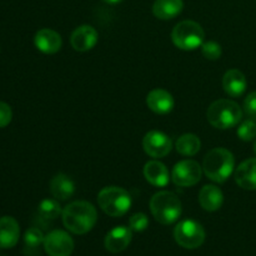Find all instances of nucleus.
I'll use <instances>...</instances> for the list:
<instances>
[{"mask_svg":"<svg viewBox=\"0 0 256 256\" xmlns=\"http://www.w3.org/2000/svg\"><path fill=\"white\" fill-rule=\"evenodd\" d=\"M148 225H149V219H148V216L144 212H136L129 220V228L132 232H144L148 228Z\"/></svg>","mask_w":256,"mask_h":256,"instance_id":"obj_27","label":"nucleus"},{"mask_svg":"<svg viewBox=\"0 0 256 256\" xmlns=\"http://www.w3.org/2000/svg\"><path fill=\"white\" fill-rule=\"evenodd\" d=\"M202 142L200 139L195 134H184L176 140L175 142V148L179 154L184 155V156H192L196 154L200 150Z\"/></svg>","mask_w":256,"mask_h":256,"instance_id":"obj_22","label":"nucleus"},{"mask_svg":"<svg viewBox=\"0 0 256 256\" xmlns=\"http://www.w3.org/2000/svg\"><path fill=\"white\" fill-rule=\"evenodd\" d=\"M34 44L44 54H55L62 49V36L52 29H40L34 36Z\"/></svg>","mask_w":256,"mask_h":256,"instance_id":"obj_13","label":"nucleus"},{"mask_svg":"<svg viewBox=\"0 0 256 256\" xmlns=\"http://www.w3.org/2000/svg\"><path fill=\"white\" fill-rule=\"evenodd\" d=\"M202 52L208 60H218L222 56V46L216 42H206L202 45Z\"/></svg>","mask_w":256,"mask_h":256,"instance_id":"obj_26","label":"nucleus"},{"mask_svg":"<svg viewBox=\"0 0 256 256\" xmlns=\"http://www.w3.org/2000/svg\"><path fill=\"white\" fill-rule=\"evenodd\" d=\"M174 98L164 89H154L148 94L146 105L155 114H168L174 109Z\"/></svg>","mask_w":256,"mask_h":256,"instance_id":"obj_14","label":"nucleus"},{"mask_svg":"<svg viewBox=\"0 0 256 256\" xmlns=\"http://www.w3.org/2000/svg\"><path fill=\"white\" fill-rule=\"evenodd\" d=\"M174 238L184 249H198L205 242V230L195 220H184L175 226Z\"/></svg>","mask_w":256,"mask_h":256,"instance_id":"obj_7","label":"nucleus"},{"mask_svg":"<svg viewBox=\"0 0 256 256\" xmlns=\"http://www.w3.org/2000/svg\"><path fill=\"white\" fill-rule=\"evenodd\" d=\"M205 32L202 25L192 20H184L175 25L172 39L175 46L182 50H195L204 44Z\"/></svg>","mask_w":256,"mask_h":256,"instance_id":"obj_6","label":"nucleus"},{"mask_svg":"<svg viewBox=\"0 0 256 256\" xmlns=\"http://www.w3.org/2000/svg\"><path fill=\"white\" fill-rule=\"evenodd\" d=\"M44 234L40 229L38 228H30L25 232L24 235V242L25 246L30 250H35L40 246L42 244H44Z\"/></svg>","mask_w":256,"mask_h":256,"instance_id":"obj_24","label":"nucleus"},{"mask_svg":"<svg viewBox=\"0 0 256 256\" xmlns=\"http://www.w3.org/2000/svg\"><path fill=\"white\" fill-rule=\"evenodd\" d=\"M44 249L49 256H70L74 250V240L64 230H52L45 236Z\"/></svg>","mask_w":256,"mask_h":256,"instance_id":"obj_9","label":"nucleus"},{"mask_svg":"<svg viewBox=\"0 0 256 256\" xmlns=\"http://www.w3.org/2000/svg\"><path fill=\"white\" fill-rule=\"evenodd\" d=\"M244 112L248 116L256 120V92H250L244 100Z\"/></svg>","mask_w":256,"mask_h":256,"instance_id":"obj_29","label":"nucleus"},{"mask_svg":"<svg viewBox=\"0 0 256 256\" xmlns=\"http://www.w3.org/2000/svg\"><path fill=\"white\" fill-rule=\"evenodd\" d=\"M142 148L149 156L158 159L166 156L172 152V139L164 132L152 130L145 134L142 139Z\"/></svg>","mask_w":256,"mask_h":256,"instance_id":"obj_10","label":"nucleus"},{"mask_svg":"<svg viewBox=\"0 0 256 256\" xmlns=\"http://www.w3.org/2000/svg\"><path fill=\"white\" fill-rule=\"evenodd\" d=\"M254 152H255V154H256V140H255V144H254Z\"/></svg>","mask_w":256,"mask_h":256,"instance_id":"obj_31","label":"nucleus"},{"mask_svg":"<svg viewBox=\"0 0 256 256\" xmlns=\"http://www.w3.org/2000/svg\"><path fill=\"white\" fill-rule=\"evenodd\" d=\"M12 119V110L9 104L0 102V129L8 126Z\"/></svg>","mask_w":256,"mask_h":256,"instance_id":"obj_28","label":"nucleus"},{"mask_svg":"<svg viewBox=\"0 0 256 256\" xmlns=\"http://www.w3.org/2000/svg\"><path fill=\"white\" fill-rule=\"evenodd\" d=\"M246 86V78L240 70L230 69L225 72L224 78H222V88L228 95L232 98L240 96L245 92Z\"/></svg>","mask_w":256,"mask_h":256,"instance_id":"obj_17","label":"nucleus"},{"mask_svg":"<svg viewBox=\"0 0 256 256\" xmlns=\"http://www.w3.org/2000/svg\"><path fill=\"white\" fill-rule=\"evenodd\" d=\"M238 136L242 142H252L254 138H256V122L255 119H246L239 125L238 128Z\"/></svg>","mask_w":256,"mask_h":256,"instance_id":"obj_25","label":"nucleus"},{"mask_svg":"<svg viewBox=\"0 0 256 256\" xmlns=\"http://www.w3.org/2000/svg\"><path fill=\"white\" fill-rule=\"evenodd\" d=\"M144 176L150 184L158 188L166 186L170 179L166 166L158 160H152L145 164Z\"/></svg>","mask_w":256,"mask_h":256,"instance_id":"obj_19","label":"nucleus"},{"mask_svg":"<svg viewBox=\"0 0 256 256\" xmlns=\"http://www.w3.org/2000/svg\"><path fill=\"white\" fill-rule=\"evenodd\" d=\"M202 166L194 160H182L174 166L172 179L175 185L182 188L194 186L202 179Z\"/></svg>","mask_w":256,"mask_h":256,"instance_id":"obj_8","label":"nucleus"},{"mask_svg":"<svg viewBox=\"0 0 256 256\" xmlns=\"http://www.w3.org/2000/svg\"><path fill=\"white\" fill-rule=\"evenodd\" d=\"M199 202L206 212H216L224 202V194L215 185H205L199 192Z\"/></svg>","mask_w":256,"mask_h":256,"instance_id":"obj_20","label":"nucleus"},{"mask_svg":"<svg viewBox=\"0 0 256 256\" xmlns=\"http://www.w3.org/2000/svg\"><path fill=\"white\" fill-rule=\"evenodd\" d=\"M182 0H155L152 12L158 19L170 20L176 18L182 12Z\"/></svg>","mask_w":256,"mask_h":256,"instance_id":"obj_21","label":"nucleus"},{"mask_svg":"<svg viewBox=\"0 0 256 256\" xmlns=\"http://www.w3.org/2000/svg\"><path fill=\"white\" fill-rule=\"evenodd\" d=\"M20 238V228L16 220L12 216L0 218V248L12 249L18 244Z\"/></svg>","mask_w":256,"mask_h":256,"instance_id":"obj_15","label":"nucleus"},{"mask_svg":"<svg viewBox=\"0 0 256 256\" xmlns=\"http://www.w3.org/2000/svg\"><path fill=\"white\" fill-rule=\"evenodd\" d=\"M38 212H39V216L42 219L48 220H55L62 214V206H60L59 202L56 200L52 199H45L40 202L39 208H38Z\"/></svg>","mask_w":256,"mask_h":256,"instance_id":"obj_23","label":"nucleus"},{"mask_svg":"<svg viewBox=\"0 0 256 256\" xmlns=\"http://www.w3.org/2000/svg\"><path fill=\"white\" fill-rule=\"evenodd\" d=\"M235 168V158L232 152L224 148L210 150L202 162V170L210 180L215 182H225L232 174Z\"/></svg>","mask_w":256,"mask_h":256,"instance_id":"obj_2","label":"nucleus"},{"mask_svg":"<svg viewBox=\"0 0 256 256\" xmlns=\"http://www.w3.org/2000/svg\"><path fill=\"white\" fill-rule=\"evenodd\" d=\"M0 249H2V248H0Z\"/></svg>","mask_w":256,"mask_h":256,"instance_id":"obj_32","label":"nucleus"},{"mask_svg":"<svg viewBox=\"0 0 256 256\" xmlns=\"http://www.w3.org/2000/svg\"><path fill=\"white\" fill-rule=\"evenodd\" d=\"M50 192L59 202H65L74 195L75 184L72 178L59 172L50 182Z\"/></svg>","mask_w":256,"mask_h":256,"instance_id":"obj_18","label":"nucleus"},{"mask_svg":"<svg viewBox=\"0 0 256 256\" xmlns=\"http://www.w3.org/2000/svg\"><path fill=\"white\" fill-rule=\"evenodd\" d=\"M150 210L156 222L170 225L182 215V202L172 192H159L150 200Z\"/></svg>","mask_w":256,"mask_h":256,"instance_id":"obj_4","label":"nucleus"},{"mask_svg":"<svg viewBox=\"0 0 256 256\" xmlns=\"http://www.w3.org/2000/svg\"><path fill=\"white\" fill-rule=\"evenodd\" d=\"M208 120L216 129H232L242 119V110L235 102L219 99L212 102L206 112Z\"/></svg>","mask_w":256,"mask_h":256,"instance_id":"obj_3","label":"nucleus"},{"mask_svg":"<svg viewBox=\"0 0 256 256\" xmlns=\"http://www.w3.org/2000/svg\"><path fill=\"white\" fill-rule=\"evenodd\" d=\"M98 202L105 214L119 218L129 212L132 206V196L122 188L106 186L98 195Z\"/></svg>","mask_w":256,"mask_h":256,"instance_id":"obj_5","label":"nucleus"},{"mask_svg":"<svg viewBox=\"0 0 256 256\" xmlns=\"http://www.w3.org/2000/svg\"><path fill=\"white\" fill-rule=\"evenodd\" d=\"M62 224L70 232L76 235H84L95 226L98 220V212L94 205L88 202H70L62 214Z\"/></svg>","mask_w":256,"mask_h":256,"instance_id":"obj_1","label":"nucleus"},{"mask_svg":"<svg viewBox=\"0 0 256 256\" xmlns=\"http://www.w3.org/2000/svg\"><path fill=\"white\" fill-rule=\"evenodd\" d=\"M98 32L90 25H82V26L76 28L74 32L72 34V46L76 52H88V50L92 49L98 42Z\"/></svg>","mask_w":256,"mask_h":256,"instance_id":"obj_12","label":"nucleus"},{"mask_svg":"<svg viewBox=\"0 0 256 256\" xmlns=\"http://www.w3.org/2000/svg\"><path fill=\"white\" fill-rule=\"evenodd\" d=\"M104 2H108V4H118V2H122V0H102Z\"/></svg>","mask_w":256,"mask_h":256,"instance_id":"obj_30","label":"nucleus"},{"mask_svg":"<svg viewBox=\"0 0 256 256\" xmlns=\"http://www.w3.org/2000/svg\"><path fill=\"white\" fill-rule=\"evenodd\" d=\"M132 230L126 226H116L108 232L105 236V248L112 254L122 252L132 242Z\"/></svg>","mask_w":256,"mask_h":256,"instance_id":"obj_11","label":"nucleus"},{"mask_svg":"<svg viewBox=\"0 0 256 256\" xmlns=\"http://www.w3.org/2000/svg\"><path fill=\"white\" fill-rule=\"evenodd\" d=\"M235 182L245 190H256V158L242 162L235 170Z\"/></svg>","mask_w":256,"mask_h":256,"instance_id":"obj_16","label":"nucleus"}]
</instances>
